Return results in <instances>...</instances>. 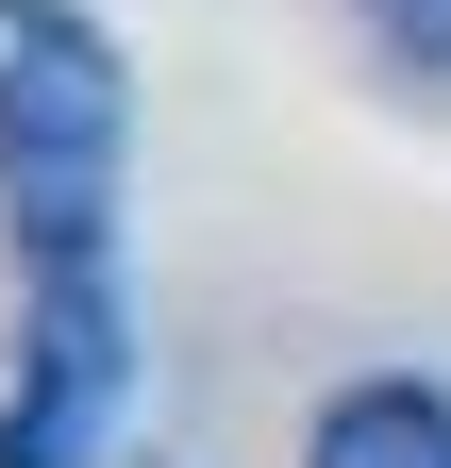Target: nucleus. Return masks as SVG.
<instances>
[{
    "instance_id": "nucleus-1",
    "label": "nucleus",
    "mask_w": 451,
    "mask_h": 468,
    "mask_svg": "<svg viewBox=\"0 0 451 468\" xmlns=\"http://www.w3.org/2000/svg\"><path fill=\"white\" fill-rule=\"evenodd\" d=\"M118 167H134L118 50L68 0H0V234H17V419H0V468H84L118 385H134Z\"/></svg>"
},
{
    "instance_id": "nucleus-2",
    "label": "nucleus",
    "mask_w": 451,
    "mask_h": 468,
    "mask_svg": "<svg viewBox=\"0 0 451 468\" xmlns=\"http://www.w3.org/2000/svg\"><path fill=\"white\" fill-rule=\"evenodd\" d=\"M301 468H451V385H418V368L334 385L318 435H301Z\"/></svg>"
},
{
    "instance_id": "nucleus-3",
    "label": "nucleus",
    "mask_w": 451,
    "mask_h": 468,
    "mask_svg": "<svg viewBox=\"0 0 451 468\" xmlns=\"http://www.w3.org/2000/svg\"><path fill=\"white\" fill-rule=\"evenodd\" d=\"M384 17V50H418V68H451V0H368Z\"/></svg>"
}]
</instances>
